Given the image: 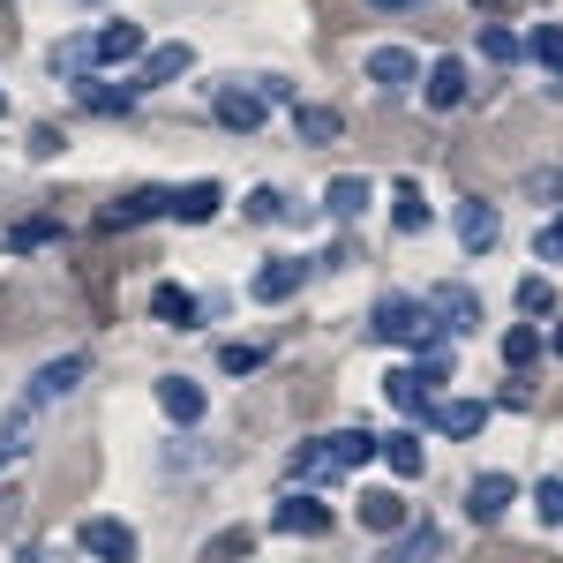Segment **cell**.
I'll return each instance as SVG.
<instances>
[{
	"label": "cell",
	"instance_id": "cell-11",
	"mask_svg": "<svg viewBox=\"0 0 563 563\" xmlns=\"http://www.w3.org/2000/svg\"><path fill=\"white\" fill-rule=\"evenodd\" d=\"M384 398L406 413V421H421V413L435 406V384H421V368H390V376H384Z\"/></svg>",
	"mask_w": 563,
	"mask_h": 563
},
{
	"label": "cell",
	"instance_id": "cell-6",
	"mask_svg": "<svg viewBox=\"0 0 563 563\" xmlns=\"http://www.w3.org/2000/svg\"><path fill=\"white\" fill-rule=\"evenodd\" d=\"M511 496H519V481H511V474H474V488H466V519L496 526L504 511H511Z\"/></svg>",
	"mask_w": 563,
	"mask_h": 563
},
{
	"label": "cell",
	"instance_id": "cell-35",
	"mask_svg": "<svg viewBox=\"0 0 563 563\" xmlns=\"http://www.w3.org/2000/svg\"><path fill=\"white\" fill-rule=\"evenodd\" d=\"M481 53H488V60H519L526 45L511 38V31H504V23H488V31H481Z\"/></svg>",
	"mask_w": 563,
	"mask_h": 563
},
{
	"label": "cell",
	"instance_id": "cell-17",
	"mask_svg": "<svg viewBox=\"0 0 563 563\" xmlns=\"http://www.w3.org/2000/svg\"><path fill=\"white\" fill-rule=\"evenodd\" d=\"M361 526L368 533H406V496L398 488H361Z\"/></svg>",
	"mask_w": 563,
	"mask_h": 563
},
{
	"label": "cell",
	"instance_id": "cell-33",
	"mask_svg": "<svg viewBox=\"0 0 563 563\" xmlns=\"http://www.w3.org/2000/svg\"><path fill=\"white\" fill-rule=\"evenodd\" d=\"M519 308H526V316H563V308H556V286H549V278H526V286H519Z\"/></svg>",
	"mask_w": 563,
	"mask_h": 563
},
{
	"label": "cell",
	"instance_id": "cell-15",
	"mask_svg": "<svg viewBox=\"0 0 563 563\" xmlns=\"http://www.w3.org/2000/svg\"><path fill=\"white\" fill-rule=\"evenodd\" d=\"M466 90H474V84H466V60L443 53V60L429 68V106H435V113H451V106H466Z\"/></svg>",
	"mask_w": 563,
	"mask_h": 563
},
{
	"label": "cell",
	"instance_id": "cell-4",
	"mask_svg": "<svg viewBox=\"0 0 563 563\" xmlns=\"http://www.w3.org/2000/svg\"><path fill=\"white\" fill-rule=\"evenodd\" d=\"M84 376H90V361H84V353H60V361H45L38 376H31V390H23V398H31V406L45 413L53 398H68V390L84 384Z\"/></svg>",
	"mask_w": 563,
	"mask_h": 563
},
{
	"label": "cell",
	"instance_id": "cell-8",
	"mask_svg": "<svg viewBox=\"0 0 563 563\" xmlns=\"http://www.w3.org/2000/svg\"><path fill=\"white\" fill-rule=\"evenodd\" d=\"M188 68H196L188 38H174V45H151V53H143V68H135V90H158V84H174V76H188Z\"/></svg>",
	"mask_w": 563,
	"mask_h": 563
},
{
	"label": "cell",
	"instance_id": "cell-41",
	"mask_svg": "<svg viewBox=\"0 0 563 563\" xmlns=\"http://www.w3.org/2000/svg\"><path fill=\"white\" fill-rule=\"evenodd\" d=\"M0 113H8V90H0Z\"/></svg>",
	"mask_w": 563,
	"mask_h": 563
},
{
	"label": "cell",
	"instance_id": "cell-23",
	"mask_svg": "<svg viewBox=\"0 0 563 563\" xmlns=\"http://www.w3.org/2000/svg\"><path fill=\"white\" fill-rule=\"evenodd\" d=\"M390 225H398V233H421V225H429V196H421V180H398V188H390Z\"/></svg>",
	"mask_w": 563,
	"mask_h": 563
},
{
	"label": "cell",
	"instance_id": "cell-10",
	"mask_svg": "<svg viewBox=\"0 0 563 563\" xmlns=\"http://www.w3.org/2000/svg\"><path fill=\"white\" fill-rule=\"evenodd\" d=\"M488 413H496L488 398H443V406H429V421L443 435H481V429H488Z\"/></svg>",
	"mask_w": 563,
	"mask_h": 563
},
{
	"label": "cell",
	"instance_id": "cell-21",
	"mask_svg": "<svg viewBox=\"0 0 563 563\" xmlns=\"http://www.w3.org/2000/svg\"><path fill=\"white\" fill-rule=\"evenodd\" d=\"M368 196H376V188H368L361 174H339L331 188H323V211H331L339 225H346V218H361V211H368Z\"/></svg>",
	"mask_w": 563,
	"mask_h": 563
},
{
	"label": "cell",
	"instance_id": "cell-34",
	"mask_svg": "<svg viewBox=\"0 0 563 563\" xmlns=\"http://www.w3.org/2000/svg\"><path fill=\"white\" fill-rule=\"evenodd\" d=\"M218 368H225V376H256V368H263V346H241V339H233V346L218 353Z\"/></svg>",
	"mask_w": 563,
	"mask_h": 563
},
{
	"label": "cell",
	"instance_id": "cell-40",
	"mask_svg": "<svg viewBox=\"0 0 563 563\" xmlns=\"http://www.w3.org/2000/svg\"><path fill=\"white\" fill-rule=\"evenodd\" d=\"M556 353H563V316H556Z\"/></svg>",
	"mask_w": 563,
	"mask_h": 563
},
{
	"label": "cell",
	"instance_id": "cell-7",
	"mask_svg": "<svg viewBox=\"0 0 563 563\" xmlns=\"http://www.w3.org/2000/svg\"><path fill=\"white\" fill-rule=\"evenodd\" d=\"M301 278H308L301 256H271V263L256 271V286H249V294H256L263 308H278V301H294V294H301Z\"/></svg>",
	"mask_w": 563,
	"mask_h": 563
},
{
	"label": "cell",
	"instance_id": "cell-24",
	"mask_svg": "<svg viewBox=\"0 0 563 563\" xmlns=\"http://www.w3.org/2000/svg\"><path fill=\"white\" fill-rule=\"evenodd\" d=\"M384 466L398 481H421V466H429V451H421V435L406 429V435H384Z\"/></svg>",
	"mask_w": 563,
	"mask_h": 563
},
{
	"label": "cell",
	"instance_id": "cell-36",
	"mask_svg": "<svg viewBox=\"0 0 563 563\" xmlns=\"http://www.w3.org/2000/svg\"><path fill=\"white\" fill-rule=\"evenodd\" d=\"M533 511H541V526H563V481H541L533 488Z\"/></svg>",
	"mask_w": 563,
	"mask_h": 563
},
{
	"label": "cell",
	"instance_id": "cell-3",
	"mask_svg": "<svg viewBox=\"0 0 563 563\" xmlns=\"http://www.w3.org/2000/svg\"><path fill=\"white\" fill-rule=\"evenodd\" d=\"M76 541H84V556H98V563H135V526L129 519H84Z\"/></svg>",
	"mask_w": 563,
	"mask_h": 563
},
{
	"label": "cell",
	"instance_id": "cell-39",
	"mask_svg": "<svg viewBox=\"0 0 563 563\" xmlns=\"http://www.w3.org/2000/svg\"><path fill=\"white\" fill-rule=\"evenodd\" d=\"M376 8H421V0H376Z\"/></svg>",
	"mask_w": 563,
	"mask_h": 563
},
{
	"label": "cell",
	"instance_id": "cell-27",
	"mask_svg": "<svg viewBox=\"0 0 563 563\" xmlns=\"http://www.w3.org/2000/svg\"><path fill=\"white\" fill-rule=\"evenodd\" d=\"M76 90H84L90 113H129L135 106V84H76Z\"/></svg>",
	"mask_w": 563,
	"mask_h": 563
},
{
	"label": "cell",
	"instance_id": "cell-30",
	"mask_svg": "<svg viewBox=\"0 0 563 563\" xmlns=\"http://www.w3.org/2000/svg\"><path fill=\"white\" fill-rule=\"evenodd\" d=\"M526 53H533L541 68H556V76H563V23H541V31L526 38Z\"/></svg>",
	"mask_w": 563,
	"mask_h": 563
},
{
	"label": "cell",
	"instance_id": "cell-32",
	"mask_svg": "<svg viewBox=\"0 0 563 563\" xmlns=\"http://www.w3.org/2000/svg\"><path fill=\"white\" fill-rule=\"evenodd\" d=\"M90 60H98V53H90V38H68V45H53V76H84Z\"/></svg>",
	"mask_w": 563,
	"mask_h": 563
},
{
	"label": "cell",
	"instance_id": "cell-22",
	"mask_svg": "<svg viewBox=\"0 0 563 563\" xmlns=\"http://www.w3.org/2000/svg\"><path fill=\"white\" fill-rule=\"evenodd\" d=\"M151 316H158V323H174V331H188V323H196V294L166 278V286H151Z\"/></svg>",
	"mask_w": 563,
	"mask_h": 563
},
{
	"label": "cell",
	"instance_id": "cell-13",
	"mask_svg": "<svg viewBox=\"0 0 563 563\" xmlns=\"http://www.w3.org/2000/svg\"><path fill=\"white\" fill-rule=\"evenodd\" d=\"M361 68H368V84H384V90H406L413 76H421V60H413L406 45H376V53H368Z\"/></svg>",
	"mask_w": 563,
	"mask_h": 563
},
{
	"label": "cell",
	"instance_id": "cell-16",
	"mask_svg": "<svg viewBox=\"0 0 563 563\" xmlns=\"http://www.w3.org/2000/svg\"><path fill=\"white\" fill-rule=\"evenodd\" d=\"M459 241H466L474 256H488V249L504 241V218H496V203H459Z\"/></svg>",
	"mask_w": 563,
	"mask_h": 563
},
{
	"label": "cell",
	"instance_id": "cell-29",
	"mask_svg": "<svg viewBox=\"0 0 563 563\" xmlns=\"http://www.w3.org/2000/svg\"><path fill=\"white\" fill-rule=\"evenodd\" d=\"M533 353H541V323H511V331H504V361H511V368H526Z\"/></svg>",
	"mask_w": 563,
	"mask_h": 563
},
{
	"label": "cell",
	"instance_id": "cell-1",
	"mask_svg": "<svg viewBox=\"0 0 563 563\" xmlns=\"http://www.w3.org/2000/svg\"><path fill=\"white\" fill-rule=\"evenodd\" d=\"M435 331H443V323L429 316L421 294H384L376 316H368V339H384V346H429Z\"/></svg>",
	"mask_w": 563,
	"mask_h": 563
},
{
	"label": "cell",
	"instance_id": "cell-28",
	"mask_svg": "<svg viewBox=\"0 0 563 563\" xmlns=\"http://www.w3.org/2000/svg\"><path fill=\"white\" fill-rule=\"evenodd\" d=\"M429 556H443V533H435V526H421V533H406L384 563H429Z\"/></svg>",
	"mask_w": 563,
	"mask_h": 563
},
{
	"label": "cell",
	"instance_id": "cell-2",
	"mask_svg": "<svg viewBox=\"0 0 563 563\" xmlns=\"http://www.w3.org/2000/svg\"><path fill=\"white\" fill-rule=\"evenodd\" d=\"M271 526L294 533V541H323V533H331V504H323L316 488H286L278 511H271Z\"/></svg>",
	"mask_w": 563,
	"mask_h": 563
},
{
	"label": "cell",
	"instance_id": "cell-25",
	"mask_svg": "<svg viewBox=\"0 0 563 563\" xmlns=\"http://www.w3.org/2000/svg\"><path fill=\"white\" fill-rule=\"evenodd\" d=\"M339 129H346V121H339L331 106H294V135L316 143V151H323V143H339Z\"/></svg>",
	"mask_w": 563,
	"mask_h": 563
},
{
	"label": "cell",
	"instance_id": "cell-26",
	"mask_svg": "<svg viewBox=\"0 0 563 563\" xmlns=\"http://www.w3.org/2000/svg\"><path fill=\"white\" fill-rule=\"evenodd\" d=\"M249 549H256V533H249V526H225V533L203 541V556H196V563H241Z\"/></svg>",
	"mask_w": 563,
	"mask_h": 563
},
{
	"label": "cell",
	"instance_id": "cell-38",
	"mask_svg": "<svg viewBox=\"0 0 563 563\" xmlns=\"http://www.w3.org/2000/svg\"><path fill=\"white\" fill-rule=\"evenodd\" d=\"M533 256H541V263H563V211L549 218L541 233H533Z\"/></svg>",
	"mask_w": 563,
	"mask_h": 563
},
{
	"label": "cell",
	"instance_id": "cell-31",
	"mask_svg": "<svg viewBox=\"0 0 563 563\" xmlns=\"http://www.w3.org/2000/svg\"><path fill=\"white\" fill-rule=\"evenodd\" d=\"M53 233H60V225H53V218H23V225H8V249H15V256H23V249H45V241H53Z\"/></svg>",
	"mask_w": 563,
	"mask_h": 563
},
{
	"label": "cell",
	"instance_id": "cell-19",
	"mask_svg": "<svg viewBox=\"0 0 563 563\" xmlns=\"http://www.w3.org/2000/svg\"><path fill=\"white\" fill-rule=\"evenodd\" d=\"M218 180H188V188H174V203H166V218H180V225H203V218H218Z\"/></svg>",
	"mask_w": 563,
	"mask_h": 563
},
{
	"label": "cell",
	"instance_id": "cell-37",
	"mask_svg": "<svg viewBox=\"0 0 563 563\" xmlns=\"http://www.w3.org/2000/svg\"><path fill=\"white\" fill-rule=\"evenodd\" d=\"M249 218H256V225H278V218H286V196H278V188H256V196H249Z\"/></svg>",
	"mask_w": 563,
	"mask_h": 563
},
{
	"label": "cell",
	"instance_id": "cell-18",
	"mask_svg": "<svg viewBox=\"0 0 563 563\" xmlns=\"http://www.w3.org/2000/svg\"><path fill=\"white\" fill-rule=\"evenodd\" d=\"M31 435H38V406H31V398H15V406H8V421H0V466H15V459L31 451Z\"/></svg>",
	"mask_w": 563,
	"mask_h": 563
},
{
	"label": "cell",
	"instance_id": "cell-12",
	"mask_svg": "<svg viewBox=\"0 0 563 563\" xmlns=\"http://www.w3.org/2000/svg\"><path fill=\"white\" fill-rule=\"evenodd\" d=\"M174 203V188H129V196H113L106 203V225H143V218H166Z\"/></svg>",
	"mask_w": 563,
	"mask_h": 563
},
{
	"label": "cell",
	"instance_id": "cell-14",
	"mask_svg": "<svg viewBox=\"0 0 563 563\" xmlns=\"http://www.w3.org/2000/svg\"><path fill=\"white\" fill-rule=\"evenodd\" d=\"M218 121H225L233 135H256V129H263V90L225 84V90H218Z\"/></svg>",
	"mask_w": 563,
	"mask_h": 563
},
{
	"label": "cell",
	"instance_id": "cell-9",
	"mask_svg": "<svg viewBox=\"0 0 563 563\" xmlns=\"http://www.w3.org/2000/svg\"><path fill=\"white\" fill-rule=\"evenodd\" d=\"M90 53L106 68H121V60H143L151 45H143V23H106V31H90Z\"/></svg>",
	"mask_w": 563,
	"mask_h": 563
},
{
	"label": "cell",
	"instance_id": "cell-20",
	"mask_svg": "<svg viewBox=\"0 0 563 563\" xmlns=\"http://www.w3.org/2000/svg\"><path fill=\"white\" fill-rule=\"evenodd\" d=\"M158 406H166V421H203V384H188V376H158Z\"/></svg>",
	"mask_w": 563,
	"mask_h": 563
},
{
	"label": "cell",
	"instance_id": "cell-5",
	"mask_svg": "<svg viewBox=\"0 0 563 563\" xmlns=\"http://www.w3.org/2000/svg\"><path fill=\"white\" fill-rule=\"evenodd\" d=\"M421 301H429V316H443V331H481V294L474 286L451 278V286H429Z\"/></svg>",
	"mask_w": 563,
	"mask_h": 563
}]
</instances>
